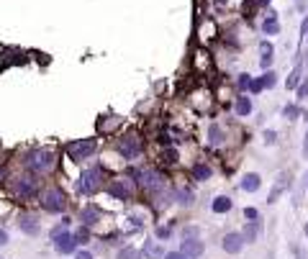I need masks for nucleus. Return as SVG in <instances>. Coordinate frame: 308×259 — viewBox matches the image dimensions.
<instances>
[{
  "label": "nucleus",
  "instance_id": "f257e3e1",
  "mask_svg": "<svg viewBox=\"0 0 308 259\" xmlns=\"http://www.w3.org/2000/svg\"><path fill=\"white\" fill-rule=\"evenodd\" d=\"M134 177L139 180V185H142L146 193H162L164 185H167V182H164L167 177L160 172V169H136Z\"/></svg>",
  "mask_w": 308,
  "mask_h": 259
},
{
  "label": "nucleus",
  "instance_id": "f03ea898",
  "mask_svg": "<svg viewBox=\"0 0 308 259\" xmlns=\"http://www.w3.org/2000/svg\"><path fill=\"white\" fill-rule=\"evenodd\" d=\"M101 185H103V167L95 164V167H90V169H85V172H82L80 182H77V193L93 195Z\"/></svg>",
  "mask_w": 308,
  "mask_h": 259
},
{
  "label": "nucleus",
  "instance_id": "7ed1b4c3",
  "mask_svg": "<svg viewBox=\"0 0 308 259\" xmlns=\"http://www.w3.org/2000/svg\"><path fill=\"white\" fill-rule=\"evenodd\" d=\"M26 167L34 169V172H49L54 167V154L49 149H34L31 154L26 157Z\"/></svg>",
  "mask_w": 308,
  "mask_h": 259
},
{
  "label": "nucleus",
  "instance_id": "20e7f679",
  "mask_svg": "<svg viewBox=\"0 0 308 259\" xmlns=\"http://www.w3.org/2000/svg\"><path fill=\"white\" fill-rule=\"evenodd\" d=\"M95 149H98V141H95V139H77V141H69V144H67V154H69V159L80 162V159L93 157Z\"/></svg>",
  "mask_w": 308,
  "mask_h": 259
},
{
  "label": "nucleus",
  "instance_id": "39448f33",
  "mask_svg": "<svg viewBox=\"0 0 308 259\" xmlns=\"http://www.w3.org/2000/svg\"><path fill=\"white\" fill-rule=\"evenodd\" d=\"M41 205H44V211H46V213H62V211H64V205H67V198H64V193L59 190V187H52V190H46V193H44Z\"/></svg>",
  "mask_w": 308,
  "mask_h": 259
},
{
  "label": "nucleus",
  "instance_id": "423d86ee",
  "mask_svg": "<svg viewBox=\"0 0 308 259\" xmlns=\"http://www.w3.org/2000/svg\"><path fill=\"white\" fill-rule=\"evenodd\" d=\"M142 149H144V144H142V139H139L136 134L123 136V141H121V154H123V159H136L139 154H142Z\"/></svg>",
  "mask_w": 308,
  "mask_h": 259
},
{
  "label": "nucleus",
  "instance_id": "0eeeda50",
  "mask_svg": "<svg viewBox=\"0 0 308 259\" xmlns=\"http://www.w3.org/2000/svg\"><path fill=\"white\" fill-rule=\"evenodd\" d=\"M36 190H39V180H34V177L23 175V177H18L16 180V193L21 198H34Z\"/></svg>",
  "mask_w": 308,
  "mask_h": 259
},
{
  "label": "nucleus",
  "instance_id": "6e6552de",
  "mask_svg": "<svg viewBox=\"0 0 308 259\" xmlns=\"http://www.w3.org/2000/svg\"><path fill=\"white\" fill-rule=\"evenodd\" d=\"M244 244H246L244 234H226L221 246H224V252H226V254H239L242 249H244Z\"/></svg>",
  "mask_w": 308,
  "mask_h": 259
},
{
  "label": "nucleus",
  "instance_id": "1a4fd4ad",
  "mask_svg": "<svg viewBox=\"0 0 308 259\" xmlns=\"http://www.w3.org/2000/svg\"><path fill=\"white\" fill-rule=\"evenodd\" d=\"M180 252H183L187 259H198V257H203L205 244H203V241H198V239H185L183 246H180Z\"/></svg>",
  "mask_w": 308,
  "mask_h": 259
},
{
  "label": "nucleus",
  "instance_id": "9d476101",
  "mask_svg": "<svg viewBox=\"0 0 308 259\" xmlns=\"http://www.w3.org/2000/svg\"><path fill=\"white\" fill-rule=\"evenodd\" d=\"M77 236H69V234H62V236H57L54 239V249L59 254H72L75 249H77Z\"/></svg>",
  "mask_w": 308,
  "mask_h": 259
},
{
  "label": "nucleus",
  "instance_id": "9b49d317",
  "mask_svg": "<svg viewBox=\"0 0 308 259\" xmlns=\"http://www.w3.org/2000/svg\"><path fill=\"white\" fill-rule=\"evenodd\" d=\"M254 111V105H252V98L246 95V93H239L236 95V100H234V113L239 116V118H246Z\"/></svg>",
  "mask_w": 308,
  "mask_h": 259
},
{
  "label": "nucleus",
  "instance_id": "f8f14e48",
  "mask_svg": "<svg viewBox=\"0 0 308 259\" xmlns=\"http://www.w3.org/2000/svg\"><path fill=\"white\" fill-rule=\"evenodd\" d=\"M262 34H267V36L280 34V18H277L275 11H267V16L262 18Z\"/></svg>",
  "mask_w": 308,
  "mask_h": 259
},
{
  "label": "nucleus",
  "instance_id": "ddd939ff",
  "mask_svg": "<svg viewBox=\"0 0 308 259\" xmlns=\"http://www.w3.org/2000/svg\"><path fill=\"white\" fill-rule=\"evenodd\" d=\"M108 193H111L116 200H128V198H131V187L126 185V180H113L108 185Z\"/></svg>",
  "mask_w": 308,
  "mask_h": 259
},
{
  "label": "nucleus",
  "instance_id": "4468645a",
  "mask_svg": "<svg viewBox=\"0 0 308 259\" xmlns=\"http://www.w3.org/2000/svg\"><path fill=\"white\" fill-rule=\"evenodd\" d=\"M80 221H82V226H95L98 221H101V208L98 205H85L80 211Z\"/></svg>",
  "mask_w": 308,
  "mask_h": 259
},
{
  "label": "nucleus",
  "instance_id": "2eb2a0df",
  "mask_svg": "<svg viewBox=\"0 0 308 259\" xmlns=\"http://www.w3.org/2000/svg\"><path fill=\"white\" fill-rule=\"evenodd\" d=\"M242 190L244 193H257V190H260V187H262V177L260 175H257V172H249V175H244L242 177Z\"/></svg>",
  "mask_w": 308,
  "mask_h": 259
},
{
  "label": "nucleus",
  "instance_id": "dca6fc26",
  "mask_svg": "<svg viewBox=\"0 0 308 259\" xmlns=\"http://www.w3.org/2000/svg\"><path fill=\"white\" fill-rule=\"evenodd\" d=\"M287 185H290V175H287V172H283L280 177H277V182H275V187H272V190H270V198H267V203H277V198H280L283 195V190H285V187Z\"/></svg>",
  "mask_w": 308,
  "mask_h": 259
},
{
  "label": "nucleus",
  "instance_id": "f3484780",
  "mask_svg": "<svg viewBox=\"0 0 308 259\" xmlns=\"http://www.w3.org/2000/svg\"><path fill=\"white\" fill-rule=\"evenodd\" d=\"M272 54H275V49L270 41H260V67L262 69H270L272 67Z\"/></svg>",
  "mask_w": 308,
  "mask_h": 259
},
{
  "label": "nucleus",
  "instance_id": "a211bd4d",
  "mask_svg": "<svg viewBox=\"0 0 308 259\" xmlns=\"http://www.w3.org/2000/svg\"><path fill=\"white\" fill-rule=\"evenodd\" d=\"M208 141H211V146H221L226 141V134H224V128L218 126V123L208 126Z\"/></svg>",
  "mask_w": 308,
  "mask_h": 259
},
{
  "label": "nucleus",
  "instance_id": "6ab92c4d",
  "mask_svg": "<svg viewBox=\"0 0 308 259\" xmlns=\"http://www.w3.org/2000/svg\"><path fill=\"white\" fill-rule=\"evenodd\" d=\"M301 82H303V67H301V62H298V64L293 67V72L287 75V80H285V87H287V90H295V87L301 85Z\"/></svg>",
  "mask_w": 308,
  "mask_h": 259
},
{
  "label": "nucleus",
  "instance_id": "aec40b11",
  "mask_svg": "<svg viewBox=\"0 0 308 259\" xmlns=\"http://www.w3.org/2000/svg\"><path fill=\"white\" fill-rule=\"evenodd\" d=\"M18 226H21V231L28 234V236H36V234H39V223H36V218H34V216H21Z\"/></svg>",
  "mask_w": 308,
  "mask_h": 259
},
{
  "label": "nucleus",
  "instance_id": "412c9836",
  "mask_svg": "<svg viewBox=\"0 0 308 259\" xmlns=\"http://www.w3.org/2000/svg\"><path fill=\"white\" fill-rule=\"evenodd\" d=\"M260 231H262V226H260V221H249L244 226V239H246V244H252V241H257V236H260Z\"/></svg>",
  "mask_w": 308,
  "mask_h": 259
},
{
  "label": "nucleus",
  "instance_id": "4be33fe9",
  "mask_svg": "<svg viewBox=\"0 0 308 259\" xmlns=\"http://www.w3.org/2000/svg\"><path fill=\"white\" fill-rule=\"evenodd\" d=\"M231 205H234V203H231V198L218 195L216 200H213V205H211V208H213V213H228V211H231Z\"/></svg>",
  "mask_w": 308,
  "mask_h": 259
},
{
  "label": "nucleus",
  "instance_id": "5701e85b",
  "mask_svg": "<svg viewBox=\"0 0 308 259\" xmlns=\"http://www.w3.org/2000/svg\"><path fill=\"white\" fill-rule=\"evenodd\" d=\"M144 254L152 257V259H162L164 257V249L157 244V241H144Z\"/></svg>",
  "mask_w": 308,
  "mask_h": 259
},
{
  "label": "nucleus",
  "instance_id": "b1692460",
  "mask_svg": "<svg viewBox=\"0 0 308 259\" xmlns=\"http://www.w3.org/2000/svg\"><path fill=\"white\" fill-rule=\"evenodd\" d=\"M298 116H303V111L298 108V103H287V105L283 108V118H287V121H295Z\"/></svg>",
  "mask_w": 308,
  "mask_h": 259
},
{
  "label": "nucleus",
  "instance_id": "393cba45",
  "mask_svg": "<svg viewBox=\"0 0 308 259\" xmlns=\"http://www.w3.org/2000/svg\"><path fill=\"white\" fill-rule=\"evenodd\" d=\"M193 177H195V180H201V182H205L208 177H211V167H208V164H195L193 167Z\"/></svg>",
  "mask_w": 308,
  "mask_h": 259
},
{
  "label": "nucleus",
  "instance_id": "a878e982",
  "mask_svg": "<svg viewBox=\"0 0 308 259\" xmlns=\"http://www.w3.org/2000/svg\"><path fill=\"white\" fill-rule=\"evenodd\" d=\"M175 200L180 203V205H190L193 203V193L185 190V187H177V190H175Z\"/></svg>",
  "mask_w": 308,
  "mask_h": 259
},
{
  "label": "nucleus",
  "instance_id": "bb28decb",
  "mask_svg": "<svg viewBox=\"0 0 308 259\" xmlns=\"http://www.w3.org/2000/svg\"><path fill=\"white\" fill-rule=\"evenodd\" d=\"M249 85H252V75L242 72L239 77H236V90L239 93H249Z\"/></svg>",
  "mask_w": 308,
  "mask_h": 259
},
{
  "label": "nucleus",
  "instance_id": "cd10ccee",
  "mask_svg": "<svg viewBox=\"0 0 308 259\" xmlns=\"http://www.w3.org/2000/svg\"><path fill=\"white\" fill-rule=\"evenodd\" d=\"M260 80H262V85H265V90H272V87L277 85V75L272 72V69H265V75H262Z\"/></svg>",
  "mask_w": 308,
  "mask_h": 259
},
{
  "label": "nucleus",
  "instance_id": "c85d7f7f",
  "mask_svg": "<svg viewBox=\"0 0 308 259\" xmlns=\"http://www.w3.org/2000/svg\"><path fill=\"white\" fill-rule=\"evenodd\" d=\"M118 259H142V252H139V249H134V246H126V249H121V252H118Z\"/></svg>",
  "mask_w": 308,
  "mask_h": 259
},
{
  "label": "nucleus",
  "instance_id": "c756f323",
  "mask_svg": "<svg viewBox=\"0 0 308 259\" xmlns=\"http://www.w3.org/2000/svg\"><path fill=\"white\" fill-rule=\"evenodd\" d=\"M295 98H298V103H303L308 98V77H303V82L295 87Z\"/></svg>",
  "mask_w": 308,
  "mask_h": 259
},
{
  "label": "nucleus",
  "instance_id": "7c9ffc66",
  "mask_svg": "<svg viewBox=\"0 0 308 259\" xmlns=\"http://www.w3.org/2000/svg\"><path fill=\"white\" fill-rule=\"evenodd\" d=\"M67 226H69V218H62V223H59V226H54V228H52V241H54V239H57V236H62V234H67Z\"/></svg>",
  "mask_w": 308,
  "mask_h": 259
},
{
  "label": "nucleus",
  "instance_id": "2f4dec72",
  "mask_svg": "<svg viewBox=\"0 0 308 259\" xmlns=\"http://www.w3.org/2000/svg\"><path fill=\"white\" fill-rule=\"evenodd\" d=\"M162 159H164L167 164H175V162H177V152H175V149H170V146H167L164 152H162Z\"/></svg>",
  "mask_w": 308,
  "mask_h": 259
},
{
  "label": "nucleus",
  "instance_id": "473e14b6",
  "mask_svg": "<svg viewBox=\"0 0 308 259\" xmlns=\"http://www.w3.org/2000/svg\"><path fill=\"white\" fill-rule=\"evenodd\" d=\"M262 90H265L262 80H260V77H257V80H252V85H249V93H252V95H260Z\"/></svg>",
  "mask_w": 308,
  "mask_h": 259
},
{
  "label": "nucleus",
  "instance_id": "72a5a7b5",
  "mask_svg": "<svg viewBox=\"0 0 308 259\" xmlns=\"http://www.w3.org/2000/svg\"><path fill=\"white\" fill-rule=\"evenodd\" d=\"M244 216L249 218V221H260V211H257V208H246Z\"/></svg>",
  "mask_w": 308,
  "mask_h": 259
},
{
  "label": "nucleus",
  "instance_id": "f704fd0d",
  "mask_svg": "<svg viewBox=\"0 0 308 259\" xmlns=\"http://www.w3.org/2000/svg\"><path fill=\"white\" fill-rule=\"evenodd\" d=\"M275 141H277V131H265V144L272 146Z\"/></svg>",
  "mask_w": 308,
  "mask_h": 259
},
{
  "label": "nucleus",
  "instance_id": "c9c22d12",
  "mask_svg": "<svg viewBox=\"0 0 308 259\" xmlns=\"http://www.w3.org/2000/svg\"><path fill=\"white\" fill-rule=\"evenodd\" d=\"M293 252H295V259H308V252L303 246H293Z\"/></svg>",
  "mask_w": 308,
  "mask_h": 259
},
{
  "label": "nucleus",
  "instance_id": "e433bc0d",
  "mask_svg": "<svg viewBox=\"0 0 308 259\" xmlns=\"http://www.w3.org/2000/svg\"><path fill=\"white\" fill-rule=\"evenodd\" d=\"M157 239H170V228L160 226V228H157Z\"/></svg>",
  "mask_w": 308,
  "mask_h": 259
},
{
  "label": "nucleus",
  "instance_id": "4c0bfd02",
  "mask_svg": "<svg viewBox=\"0 0 308 259\" xmlns=\"http://www.w3.org/2000/svg\"><path fill=\"white\" fill-rule=\"evenodd\" d=\"M75 236H77V241H80V244H82V241H87V226H85V228H80V231H77Z\"/></svg>",
  "mask_w": 308,
  "mask_h": 259
},
{
  "label": "nucleus",
  "instance_id": "58836bf2",
  "mask_svg": "<svg viewBox=\"0 0 308 259\" xmlns=\"http://www.w3.org/2000/svg\"><path fill=\"white\" fill-rule=\"evenodd\" d=\"M301 36H308V13L303 16V21H301Z\"/></svg>",
  "mask_w": 308,
  "mask_h": 259
},
{
  "label": "nucleus",
  "instance_id": "ea45409f",
  "mask_svg": "<svg viewBox=\"0 0 308 259\" xmlns=\"http://www.w3.org/2000/svg\"><path fill=\"white\" fill-rule=\"evenodd\" d=\"M162 259H187V257H185L183 252H170V254H164Z\"/></svg>",
  "mask_w": 308,
  "mask_h": 259
},
{
  "label": "nucleus",
  "instance_id": "a19ab883",
  "mask_svg": "<svg viewBox=\"0 0 308 259\" xmlns=\"http://www.w3.org/2000/svg\"><path fill=\"white\" fill-rule=\"evenodd\" d=\"M195 236H198V228H193V226L185 228V239H195Z\"/></svg>",
  "mask_w": 308,
  "mask_h": 259
},
{
  "label": "nucleus",
  "instance_id": "79ce46f5",
  "mask_svg": "<svg viewBox=\"0 0 308 259\" xmlns=\"http://www.w3.org/2000/svg\"><path fill=\"white\" fill-rule=\"evenodd\" d=\"M75 259H93V254H90V252H77Z\"/></svg>",
  "mask_w": 308,
  "mask_h": 259
},
{
  "label": "nucleus",
  "instance_id": "37998d69",
  "mask_svg": "<svg viewBox=\"0 0 308 259\" xmlns=\"http://www.w3.org/2000/svg\"><path fill=\"white\" fill-rule=\"evenodd\" d=\"M8 244V234L3 231V228H0V246H5Z\"/></svg>",
  "mask_w": 308,
  "mask_h": 259
},
{
  "label": "nucleus",
  "instance_id": "c03bdc74",
  "mask_svg": "<svg viewBox=\"0 0 308 259\" xmlns=\"http://www.w3.org/2000/svg\"><path fill=\"white\" fill-rule=\"evenodd\" d=\"M303 157H308V131H306V139H303Z\"/></svg>",
  "mask_w": 308,
  "mask_h": 259
},
{
  "label": "nucleus",
  "instance_id": "a18cd8bd",
  "mask_svg": "<svg viewBox=\"0 0 308 259\" xmlns=\"http://www.w3.org/2000/svg\"><path fill=\"white\" fill-rule=\"evenodd\" d=\"M270 3H272V0H257V8H267Z\"/></svg>",
  "mask_w": 308,
  "mask_h": 259
},
{
  "label": "nucleus",
  "instance_id": "49530a36",
  "mask_svg": "<svg viewBox=\"0 0 308 259\" xmlns=\"http://www.w3.org/2000/svg\"><path fill=\"white\" fill-rule=\"evenodd\" d=\"M3 177H5V172H3V169H0V180H3Z\"/></svg>",
  "mask_w": 308,
  "mask_h": 259
},
{
  "label": "nucleus",
  "instance_id": "de8ad7c7",
  "mask_svg": "<svg viewBox=\"0 0 308 259\" xmlns=\"http://www.w3.org/2000/svg\"><path fill=\"white\" fill-rule=\"evenodd\" d=\"M306 239H308V223H306Z\"/></svg>",
  "mask_w": 308,
  "mask_h": 259
},
{
  "label": "nucleus",
  "instance_id": "09e8293b",
  "mask_svg": "<svg viewBox=\"0 0 308 259\" xmlns=\"http://www.w3.org/2000/svg\"><path fill=\"white\" fill-rule=\"evenodd\" d=\"M306 185H308V172H306Z\"/></svg>",
  "mask_w": 308,
  "mask_h": 259
},
{
  "label": "nucleus",
  "instance_id": "8fccbe9b",
  "mask_svg": "<svg viewBox=\"0 0 308 259\" xmlns=\"http://www.w3.org/2000/svg\"><path fill=\"white\" fill-rule=\"evenodd\" d=\"M306 67H308V59H306Z\"/></svg>",
  "mask_w": 308,
  "mask_h": 259
},
{
  "label": "nucleus",
  "instance_id": "3c124183",
  "mask_svg": "<svg viewBox=\"0 0 308 259\" xmlns=\"http://www.w3.org/2000/svg\"><path fill=\"white\" fill-rule=\"evenodd\" d=\"M306 39H308V36H306Z\"/></svg>",
  "mask_w": 308,
  "mask_h": 259
}]
</instances>
